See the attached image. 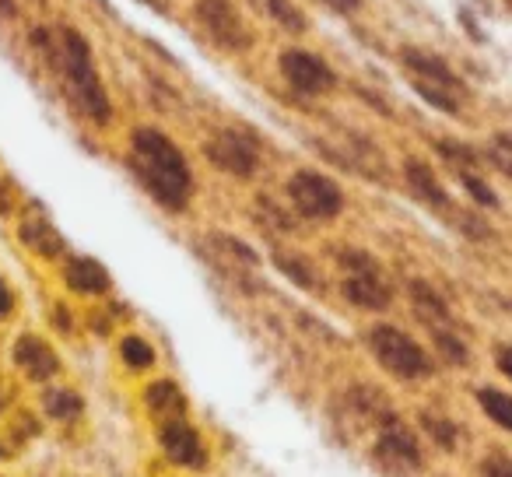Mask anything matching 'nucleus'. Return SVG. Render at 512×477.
Returning <instances> with one entry per match:
<instances>
[{
    "label": "nucleus",
    "mask_w": 512,
    "mask_h": 477,
    "mask_svg": "<svg viewBox=\"0 0 512 477\" xmlns=\"http://www.w3.org/2000/svg\"><path fill=\"white\" fill-rule=\"evenodd\" d=\"M130 148H134L130 169L137 172L144 190L169 211H183L186 200H190V169H186L176 144L158 130L144 127L134 134Z\"/></svg>",
    "instance_id": "1"
},
{
    "label": "nucleus",
    "mask_w": 512,
    "mask_h": 477,
    "mask_svg": "<svg viewBox=\"0 0 512 477\" xmlns=\"http://www.w3.org/2000/svg\"><path fill=\"white\" fill-rule=\"evenodd\" d=\"M60 67H64V74H67V81H71L74 95H78L81 109H85L95 123H106L109 116H113L109 95L99 81V71H95V60H92L88 43L71 29L60 32Z\"/></svg>",
    "instance_id": "2"
},
{
    "label": "nucleus",
    "mask_w": 512,
    "mask_h": 477,
    "mask_svg": "<svg viewBox=\"0 0 512 477\" xmlns=\"http://www.w3.org/2000/svg\"><path fill=\"white\" fill-rule=\"evenodd\" d=\"M369 348H372V355H376L379 362L393 372V376H400V379L432 376V358H428L425 348H421L418 341H411L404 330L379 323V327L369 330Z\"/></svg>",
    "instance_id": "3"
},
{
    "label": "nucleus",
    "mask_w": 512,
    "mask_h": 477,
    "mask_svg": "<svg viewBox=\"0 0 512 477\" xmlns=\"http://www.w3.org/2000/svg\"><path fill=\"white\" fill-rule=\"evenodd\" d=\"M288 197L295 200V207H299L306 218H320V221L341 214V207H344L341 186H337L334 179L320 176V172H299V176H292Z\"/></svg>",
    "instance_id": "4"
},
{
    "label": "nucleus",
    "mask_w": 512,
    "mask_h": 477,
    "mask_svg": "<svg viewBox=\"0 0 512 477\" xmlns=\"http://www.w3.org/2000/svg\"><path fill=\"white\" fill-rule=\"evenodd\" d=\"M197 18L207 32H211L214 43H221L225 50H249V29L242 25L239 11L228 4V0H200L197 4Z\"/></svg>",
    "instance_id": "5"
},
{
    "label": "nucleus",
    "mask_w": 512,
    "mask_h": 477,
    "mask_svg": "<svg viewBox=\"0 0 512 477\" xmlns=\"http://www.w3.org/2000/svg\"><path fill=\"white\" fill-rule=\"evenodd\" d=\"M281 74H285L288 85L302 95H323V92H330L337 81L334 71H330L320 57L302 53V50H288L285 57H281Z\"/></svg>",
    "instance_id": "6"
},
{
    "label": "nucleus",
    "mask_w": 512,
    "mask_h": 477,
    "mask_svg": "<svg viewBox=\"0 0 512 477\" xmlns=\"http://www.w3.org/2000/svg\"><path fill=\"white\" fill-rule=\"evenodd\" d=\"M207 158L214 165H221L225 172H232V176H253L256 162H260L256 158V144L246 134H235V130H225V134L214 137L207 144Z\"/></svg>",
    "instance_id": "7"
},
{
    "label": "nucleus",
    "mask_w": 512,
    "mask_h": 477,
    "mask_svg": "<svg viewBox=\"0 0 512 477\" xmlns=\"http://www.w3.org/2000/svg\"><path fill=\"white\" fill-rule=\"evenodd\" d=\"M162 449L176 463H186V467H204V460H207L204 439H200L197 428H190L183 418H172L169 425L162 428Z\"/></svg>",
    "instance_id": "8"
},
{
    "label": "nucleus",
    "mask_w": 512,
    "mask_h": 477,
    "mask_svg": "<svg viewBox=\"0 0 512 477\" xmlns=\"http://www.w3.org/2000/svg\"><path fill=\"white\" fill-rule=\"evenodd\" d=\"M400 60H404L407 71L418 74V81H425V85H439V88H446V92H456V88H460L456 74L449 71L439 57H432V53L414 50V46H404V50H400Z\"/></svg>",
    "instance_id": "9"
},
{
    "label": "nucleus",
    "mask_w": 512,
    "mask_h": 477,
    "mask_svg": "<svg viewBox=\"0 0 512 477\" xmlns=\"http://www.w3.org/2000/svg\"><path fill=\"white\" fill-rule=\"evenodd\" d=\"M15 358L29 379H50L53 372L60 369L57 351H53L46 341H39V337H22L15 348Z\"/></svg>",
    "instance_id": "10"
},
{
    "label": "nucleus",
    "mask_w": 512,
    "mask_h": 477,
    "mask_svg": "<svg viewBox=\"0 0 512 477\" xmlns=\"http://www.w3.org/2000/svg\"><path fill=\"white\" fill-rule=\"evenodd\" d=\"M344 295L362 309H386L390 306V288L379 281V271L351 274V278L344 281Z\"/></svg>",
    "instance_id": "11"
},
{
    "label": "nucleus",
    "mask_w": 512,
    "mask_h": 477,
    "mask_svg": "<svg viewBox=\"0 0 512 477\" xmlns=\"http://www.w3.org/2000/svg\"><path fill=\"white\" fill-rule=\"evenodd\" d=\"M22 243L32 246L39 257H57V253L64 250V239H60L57 228L50 225V218H46L39 207L29 218H22Z\"/></svg>",
    "instance_id": "12"
},
{
    "label": "nucleus",
    "mask_w": 512,
    "mask_h": 477,
    "mask_svg": "<svg viewBox=\"0 0 512 477\" xmlns=\"http://www.w3.org/2000/svg\"><path fill=\"white\" fill-rule=\"evenodd\" d=\"M64 278H67V285H71L74 292H81V295H102L109 288L106 267L95 264V260H88V257L71 260V264H67V271H64Z\"/></svg>",
    "instance_id": "13"
},
{
    "label": "nucleus",
    "mask_w": 512,
    "mask_h": 477,
    "mask_svg": "<svg viewBox=\"0 0 512 477\" xmlns=\"http://www.w3.org/2000/svg\"><path fill=\"white\" fill-rule=\"evenodd\" d=\"M148 407L162 418H179L186 411V400L176 383H151L148 386Z\"/></svg>",
    "instance_id": "14"
},
{
    "label": "nucleus",
    "mask_w": 512,
    "mask_h": 477,
    "mask_svg": "<svg viewBox=\"0 0 512 477\" xmlns=\"http://www.w3.org/2000/svg\"><path fill=\"white\" fill-rule=\"evenodd\" d=\"M407 179H411V186H414V190H418L421 197H425L432 207H449V197L442 193V186L435 183V176H432V169H428V165L407 162Z\"/></svg>",
    "instance_id": "15"
},
{
    "label": "nucleus",
    "mask_w": 512,
    "mask_h": 477,
    "mask_svg": "<svg viewBox=\"0 0 512 477\" xmlns=\"http://www.w3.org/2000/svg\"><path fill=\"white\" fill-rule=\"evenodd\" d=\"M477 400H481L484 414H488L495 425H502V428H509V432H512V397H509V393L481 390V393H477Z\"/></svg>",
    "instance_id": "16"
},
{
    "label": "nucleus",
    "mask_w": 512,
    "mask_h": 477,
    "mask_svg": "<svg viewBox=\"0 0 512 477\" xmlns=\"http://www.w3.org/2000/svg\"><path fill=\"white\" fill-rule=\"evenodd\" d=\"M81 407H85V400H81L74 390H53V393H46V411H50L53 418H60V421L78 418Z\"/></svg>",
    "instance_id": "17"
},
{
    "label": "nucleus",
    "mask_w": 512,
    "mask_h": 477,
    "mask_svg": "<svg viewBox=\"0 0 512 477\" xmlns=\"http://www.w3.org/2000/svg\"><path fill=\"white\" fill-rule=\"evenodd\" d=\"M267 8V15L278 18V25H285L288 32H302L306 29V18L299 15V8H295L292 0H260Z\"/></svg>",
    "instance_id": "18"
},
{
    "label": "nucleus",
    "mask_w": 512,
    "mask_h": 477,
    "mask_svg": "<svg viewBox=\"0 0 512 477\" xmlns=\"http://www.w3.org/2000/svg\"><path fill=\"white\" fill-rule=\"evenodd\" d=\"M120 351L130 369H148V365L155 362V351H151L148 341H141V337H127V341L120 344Z\"/></svg>",
    "instance_id": "19"
},
{
    "label": "nucleus",
    "mask_w": 512,
    "mask_h": 477,
    "mask_svg": "<svg viewBox=\"0 0 512 477\" xmlns=\"http://www.w3.org/2000/svg\"><path fill=\"white\" fill-rule=\"evenodd\" d=\"M386 446H390L393 453L404 456V460L418 463V446H414V439L404 432V428H393V432H386Z\"/></svg>",
    "instance_id": "20"
},
{
    "label": "nucleus",
    "mask_w": 512,
    "mask_h": 477,
    "mask_svg": "<svg viewBox=\"0 0 512 477\" xmlns=\"http://www.w3.org/2000/svg\"><path fill=\"white\" fill-rule=\"evenodd\" d=\"M278 267L288 274V278L295 281V285H302V288H313L316 285V278H313V271H309V264H302V260H292V257H278Z\"/></svg>",
    "instance_id": "21"
},
{
    "label": "nucleus",
    "mask_w": 512,
    "mask_h": 477,
    "mask_svg": "<svg viewBox=\"0 0 512 477\" xmlns=\"http://www.w3.org/2000/svg\"><path fill=\"white\" fill-rule=\"evenodd\" d=\"M418 92L425 95L428 102H432L435 109H446V113H456V99L446 92H439V85H425V81H418Z\"/></svg>",
    "instance_id": "22"
},
{
    "label": "nucleus",
    "mask_w": 512,
    "mask_h": 477,
    "mask_svg": "<svg viewBox=\"0 0 512 477\" xmlns=\"http://www.w3.org/2000/svg\"><path fill=\"white\" fill-rule=\"evenodd\" d=\"M481 474L484 477H512V460H505V456H491V460L481 463Z\"/></svg>",
    "instance_id": "23"
},
{
    "label": "nucleus",
    "mask_w": 512,
    "mask_h": 477,
    "mask_svg": "<svg viewBox=\"0 0 512 477\" xmlns=\"http://www.w3.org/2000/svg\"><path fill=\"white\" fill-rule=\"evenodd\" d=\"M463 186H467L470 193H474L477 200H481V204H488V207H495V193L488 190V186L481 183V179H474V176H467V172H463Z\"/></svg>",
    "instance_id": "24"
},
{
    "label": "nucleus",
    "mask_w": 512,
    "mask_h": 477,
    "mask_svg": "<svg viewBox=\"0 0 512 477\" xmlns=\"http://www.w3.org/2000/svg\"><path fill=\"white\" fill-rule=\"evenodd\" d=\"M425 425H428V432L439 435L442 446H453V428H449V425H439V421H435V418H425Z\"/></svg>",
    "instance_id": "25"
},
{
    "label": "nucleus",
    "mask_w": 512,
    "mask_h": 477,
    "mask_svg": "<svg viewBox=\"0 0 512 477\" xmlns=\"http://www.w3.org/2000/svg\"><path fill=\"white\" fill-rule=\"evenodd\" d=\"M11 309H15V295H11V288L0 281V320H4V316H11Z\"/></svg>",
    "instance_id": "26"
},
{
    "label": "nucleus",
    "mask_w": 512,
    "mask_h": 477,
    "mask_svg": "<svg viewBox=\"0 0 512 477\" xmlns=\"http://www.w3.org/2000/svg\"><path fill=\"white\" fill-rule=\"evenodd\" d=\"M498 369H502L505 376L512 379V348H502V351H498Z\"/></svg>",
    "instance_id": "27"
},
{
    "label": "nucleus",
    "mask_w": 512,
    "mask_h": 477,
    "mask_svg": "<svg viewBox=\"0 0 512 477\" xmlns=\"http://www.w3.org/2000/svg\"><path fill=\"white\" fill-rule=\"evenodd\" d=\"M327 4H330L334 11H344V15H348V11H355L358 4H362V0H327Z\"/></svg>",
    "instance_id": "28"
},
{
    "label": "nucleus",
    "mask_w": 512,
    "mask_h": 477,
    "mask_svg": "<svg viewBox=\"0 0 512 477\" xmlns=\"http://www.w3.org/2000/svg\"><path fill=\"white\" fill-rule=\"evenodd\" d=\"M11 211V200H8V190L0 186V214H8Z\"/></svg>",
    "instance_id": "29"
},
{
    "label": "nucleus",
    "mask_w": 512,
    "mask_h": 477,
    "mask_svg": "<svg viewBox=\"0 0 512 477\" xmlns=\"http://www.w3.org/2000/svg\"><path fill=\"white\" fill-rule=\"evenodd\" d=\"M509 4H512V0H509Z\"/></svg>",
    "instance_id": "30"
}]
</instances>
